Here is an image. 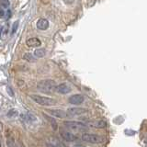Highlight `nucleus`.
Wrapping results in <instances>:
<instances>
[{"instance_id":"f257e3e1","label":"nucleus","mask_w":147,"mask_h":147,"mask_svg":"<svg viewBox=\"0 0 147 147\" xmlns=\"http://www.w3.org/2000/svg\"><path fill=\"white\" fill-rule=\"evenodd\" d=\"M56 85H55V82L53 80H42L39 82L37 84V87L38 89L42 92V93H52L55 89H56Z\"/></svg>"},{"instance_id":"f03ea898","label":"nucleus","mask_w":147,"mask_h":147,"mask_svg":"<svg viewBox=\"0 0 147 147\" xmlns=\"http://www.w3.org/2000/svg\"><path fill=\"white\" fill-rule=\"evenodd\" d=\"M64 127L67 130L74 131V132H80V131H86L88 127H87L85 123L78 122V121H65L63 123Z\"/></svg>"},{"instance_id":"7ed1b4c3","label":"nucleus","mask_w":147,"mask_h":147,"mask_svg":"<svg viewBox=\"0 0 147 147\" xmlns=\"http://www.w3.org/2000/svg\"><path fill=\"white\" fill-rule=\"evenodd\" d=\"M30 98L34 101L35 103L41 105V106H53L55 104V100L52 98L48 96H39V95H31Z\"/></svg>"},{"instance_id":"20e7f679","label":"nucleus","mask_w":147,"mask_h":147,"mask_svg":"<svg viewBox=\"0 0 147 147\" xmlns=\"http://www.w3.org/2000/svg\"><path fill=\"white\" fill-rule=\"evenodd\" d=\"M84 142H89V144H100L103 142V138L98 134H92V133H84L81 136Z\"/></svg>"},{"instance_id":"39448f33","label":"nucleus","mask_w":147,"mask_h":147,"mask_svg":"<svg viewBox=\"0 0 147 147\" xmlns=\"http://www.w3.org/2000/svg\"><path fill=\"white\" fill-rule=\"evenodd\" d=\"M68 101L72 105H80L85 101V98L84 96H82L80 94H75L69 98Z\"/></svg>"},{"instance_id":"423d86ee","label":"nucleus","mask_w":147,"mask_h":147,"mask_svg":"<svg viewBox=\"0 0 147 147\" xmlns=\"http://www.w3.org/2000/svg\"><path fill=\"white\" fill-rule=\"evenodd\" d=\"M49 113L51 116L55 117V118H59V119H63L69 116V114L66 113L65 111H63L62 109H50Z\"/></svg>"},{"instance_id":"0eeeda50","label":"nucleus","mask_w":147,"mask_h":147,"mask_svg":"<svg viewBox=\"0 0 147 147\" xmlns=\"http://www.w3.org/2000/svg\"><path fill=\"white\" fill-rule=\"evenodd\" d=\"M61 137L63 138V140L66 141V142H75V141H77V139H78V137L76 135H75L74 133L69 132V131H62Z\"/></svg>"},{"instance_id":"6e6552de","label":"nucleus","mask_w":147,"mask_h":147,"mask_svg":"<svg viewBox=\"0 0 147 147\" xmlns=\"http://www.w3.org/2000/svg\"><path fill=\"white\" fill-rule=\"evenodd\" d=\"M37 29L40 30H45L49 28V21L46 18H39L36 22Z\"/></svg>"},{"instance_id":"1a4fd4ad","label":"nucleus","mask_w":147,"mask_h":147,"mask_svg":"<svg viewBox=\"0 0 147 147\" xmlns=\"http://www.w3.org/2000/svg\"><path fill=\"white\" fill-rule=\"evenodd\" d=\"M71 87L69 86L67 84H64V83H63V84H60L56 86V89H55V91L57 92V93H60V94H68L71 92Z\"/></svg>"},{"instance_id":"9d476101","label":"nucleus","mask_w":147,"mask_h":147,"mask_svg":"<svg viewBox=\"0 0 147 147\" xmlns=\"http://www.w3.org/2000/svg\"><path fill=\"white\" fill-rule=\"evenodd\" d=\"M87 127H93V128H105L107 126V122L104 121H87Z\"/></svg>"},{"instance_id":"9b49d317","label":"nucleus","mask_w":147,"mask_h":147,"mask_svg":"<svg viewBox=\"0 0 147 147\" xmlns=\"http://www.w3.org/2000/svg\"><path fill=\"white\" fill-rule=\"evenodd\" d=\"M26 44L29 47H40L41 45V41L38 38H30L26 40Z\"/></svg>"},{"instance_id":"f8f14e48","label":"nucleus","mask_w":147,"mask_h":147,"mask_svg":"<svg viewBox=\"0 0 147 147\" xmlns=\"http://www.w3.org/2000/svg\"><path fill=\"white\" fill-rule=\"evenodd\" d=\"M87 112V109H81V108H71L68 109V114L69 115H82Z\"/></svg>"},{"instance_id":"ddd939ff","label":"nucleus","mask_w":147,"mask_h":147,"mask_svg":"<svg viewBox=\"0 0 147 147\" xmlns=\"http://www.w3.org/2000/svg\"><path fill=\"white\" fill-rule=\"evenodd\" d=\"M43 116L46 118V119L51 123V125L53 126V130H56L57 129V123H56V121H55V119L53 118V116H49V115H47L46 113H43Z\"/></svg>"},{"instance_id":"4468645a","label":"nucleus","mask_w":147,"mask_h":147,"mask_svg":"<svg viewBox=\"0 0 147 147\" xmlns=\"http://www.w3.org/2000/svg\"><path fill=\"white\" fill-rule=\"evenodd\" d=\"M45 50L44 49H37L34 51V56L36 58H41V57H43L44 55H45Z\"/></svg>"},{"instance_id":"2eb2a0df","label":"nucleus","mask_w":147,"mask_h":147,"mask_svg":"<svg viewBox=\"0 0 147 147\" xmlns=\"http://www.w3.org/2000/svg\"><path fill=\"white\" fill-rule=\"evenodd\" d=\"M23 59L26 60V61H28V62H34L36 57L34 56V54L27 53H25L24 55H23Z\"/></svg>"},{"instance_id":"dca6fc26","label":"nucleus","mask_w":147,"mask_h":147,"mask_svg":"<svg viewBox=\"0 0 147 147\" xmlns=\"http://www.w3.org/2000/svg\"><path fill=\"white\" fill-rule=\"evenodd\" d=\"M18 115V110L15 109H12L10 110H8V112L7 113V116L9 118V119H13V118H15L17 117Z\"/></svg>"},{"instance_id":"f3484780","label":"nucleus","mask_w":147,"mask_h":147,"mask_svg":"<svg viewBox=\"0 0 147 147\" xmlns=\"http://www.w3.org/2000/svg\"><path fill=\"white\" fill-rule=\"evenodd\" d=\"M7 30H8V26L7 25L2 26V29H1V35H2V37H4L5 34H6V32H7Z\"/></svg>"},{"instance_id":"a211bd4d","label":"nucleus","mask_w":147,"mask_h":147,"mask_svg":"<svg viewBox=\"0 0 147 147\" xmlns=\"http://www.w3.org/2000/svg\"><path fill=\"white\" fill-rule=\"evenodd\" d=\"M8 7H9V2L8 1H7V0H5V1H2V3H1V7L3 9L7 8Z\"/></svg>"},{"instance_id":"6ab92c4d","label":"nucleus","mask_w":147,"mask_h":147,"mask_svg":"<svg viewBox=\"0 0 147 147\" xmlns=\"http://www.w3.org/2000/svg\"><path fill=\"white\" fill-rule=\"evenodd\" d=\"M18 21H16L15 23L13 24V28H12V34H14L18 30Z\"/></svg>"},{"instance_id":"aec40b11","label":"nucleus","mask_w":147,"mask_h":147,"mask_svg":"<svg viewBox=\"0 0 147 147\" xmlns=\"http://www.w3.org/2000/svg\"><path fill=\"white\" fill-rule=\"evenodd\" d=\"M7 147H16L15 144H14V142L11 139H8L7 141Z\"/></svg>"},{"instance_id":"412c9836","label":"nucleus","mask_w":147,"mask_h":147,"mask_svg":"<svg viewBox=\"0 0 147 147\" xmlns=\"http://www.w3.org/2000/svg\"><path fill=\"white\" fill-rule=\"evenodd\" d=\"M7 18H9L11 17V11L10 10H7Z\"/></svg>"},{"instance_id":"4be33fe9","label":"nucleus","mask_w":147,"mask_h":147,"mask_svg":"<svg viewBox=\"0 0 147 147\" xmlns=\"http://www.w3.org/2000/svg\"><path fill=\"white\" fill-rule=\"evenodd\" d=\"M0 14H1V17H4L5 16V12H4V9L1 8V11H0Z\"/></svg>"},{"instance_id":"5701e85b","label":"nucleus","mask_w":147,"mask_h":147,"mask_svg":"<svg viewBox=\"0 0 147 147\" xmlns=\"http://www.w3.org/2000/svg\"><path fill=\"white\" fill-rule=\"evenodd\" d=\"M73 147H86L84 145H81V144H76V145H74Z\"/></svg>"},{"instance_id":"b1692460","label":"nucleus","mask_w":147,"mask_h":147,"mask_svg":"<svg viewBox=\"0 0 147 147\" xmlns=\"http://www.w3.org/2000/svg\"><path fill=\"white\" fill-rule=\"evenodd\" d=\"M47 147H56V146H54L53 144H47Z\"/></svg>"},{"instance_id":"393cba45","label":"nucleus","mask_w":147,"mask_h":147,"mask_svg":"<svg viewBox=\"0 0 147 147\" xmlns=\"http://www.w3.org/2000/svg\"><path fill=\"white\" fill-rule=\"evenodd\" d=\"M20 147H23V146L22 145H20Z\"/></svg>"}]
</instances>
